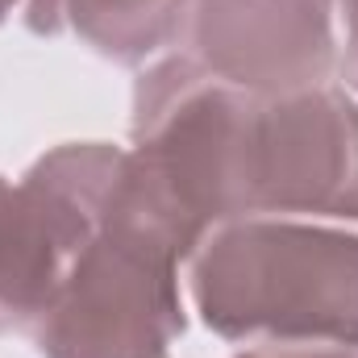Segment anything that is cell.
<instances>
[{
  "label": "cell",
  "instance_id": "obj_4",
  "mask_svg": "<svg viewBox=\"0 0 358 358\" xmlns=\"http://www.w3.org/2000/svg\"><path fill=\"white\" fill-rule=\"evenodd\" d=\"M183 50L213 80L250 96L338 84L334 0H187Z\"/></svg>",
  "mask_w": 358,
  "mask_h": 358
},
{
  "label": "cell",
  "instance_id": "obj_7",
  "mask_svg": "<svg viewBox=\"0 0 358 358\" xmlns=\"http://www.w3.org/2000/svg\"><path fill=\"white\" fill-rule=\"evenodd\" d=\"M342 17V38H338V80L342 88L358 96V0H334Z\"/></svg>",
  "mask_w": 358,
  "mask_h": 358
},
{
  "label": "cell",
  "instance_id": "obj_9",
  "mask_svg": "<svg viewBox=\"0 0 358 358\" xmlns=\"http://www.w3.org/2000/svg\"><path fill=\"white\" fill-rule=\"evenodd\" d=\"M13 8H21V0H0V25L13 17Z\"/></svg>",
  "mask_w": 358,
  "mask_h": 358
},
{
  "label": "cell",
  "instance_id": "obj_2",
  "mask_svg": "<svg viewBox=\"0 0 358 358\" xmlns=\"http://www.w3.org/2000/svg\"><path fill=\"white\" fill-rule=\"evenodd\" d=\"M200 321L234 346H355L358 229L300 217H238L187 259Z\"/></svg>",
  "mask_w": 358,
  "mask_h": 358
},
{
  "label": "cell",
  "instance_id": "obj_1",
  "mask_svg": "<svg viewBox=\"0 0 358 358\" xmlns=\"http://www.w3.org/2000/svg\"><path fill=\"white\" fill-rule=\"evenodd\" d=\"M42 163L84 204L92 234L34 325L42 358H171L183 338L179 267L204 234L129 146L63 142Z\"/></svg>",
  "mask_w": 358,
  "mask_h": 358
},
{
  "label": "cell",
  "instance_id": "obj_3",
  "mask_svg": "<svg viewBox=\"0 0 358 358\" xmlns=\"http://www.w3.org/2000/svg\"><path fill=\"white\" fill-rule=\"evenodd\" d=\"M300 217L358 225V96L238 92L225 146V221ZM221 221V225H225Z\"/></svg>",
  "mask_w": 358,
  "mask_h": 358
},
{
  "label": "cell",
  "instance_id": "obj_6",
  "mask_svg": "<svg viewBox=\"0 0 358 358\" xmlns=\"http://www.w3.org/2000/svg\"><path fill=\"white\" fill-rule=\"evenodd\" d=\"M187 0H21V21L38 38L76 34L96 55L142 67L176 50Z\"/></svg>",
  "mask_w": 358,
  "mask_h": 358
},
{
  "label": "cell",
  "instance_id": "obj_8",
  "mask_svg": "<svg viewBox=\"0 0 358 358\" xmlns=\"http://www.w3.org/2000/svg\"><path fill=\"white\" fill-rule=\"evenodd\" d=\"M238 358H358L355 346H246Z\"/></svg>",
  "mask_w": 358,
  "mask_h": 358
},
{
  "label": "cell",
  "instance_id": "obj_5",
  "mask_svg": "<svg viewBox=\"0 0 358 358\" xmlns=\"http://www.w3.org/2000/svg\"><path fill=\"white\" fill-rule=\"evenodd\" d=\"M88 234L84 204L42 159L17 183L0 176V334H34Z\"/></svg>",
  "mask_w": 358,
  "mask_h": 358
}]
</instances>
